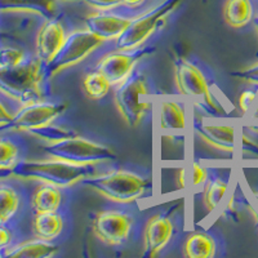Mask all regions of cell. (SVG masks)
<instances>
[{
	"instance_id": "obj_1",
	"label": "cell",
	"mask_w": 258,
	"mask_h": 258,
	"mask_svg": "<svg viewBox=\"0 0 258 258\" xmlns=\"http://www.w3.org/2000/svg\"><path fill=\"white\" fill-rule=\"evenodd\" d=\"M45 64L30 58L16 66H0V93L21 106L44 98Z\"/></svg>"
},
{
	"instance_id": "obj_2",
	"label": "cell",
	"mask_w": 258,
	"mask_h": 258,
	"mask_svg": "<svg viewBox=\"0 0 258 258\" xmlns=\"http://www.w3.org/2000/svg\"><path fill=\"white\" fill-rule=\"evenodd\" d=\"M96 174V165L74 164L59 159L20 160L13 168V177L30 179L68 188L75 186L87 177Z\"/></svg>"
},
{
	"instance_id": "obj_3",
	"label": "cell",
	"mask_w": 258,
	"mask_h": 258,
	"mask_svg": "<svg viewBox=\"0 0 258 258\" xmlns=\"http://www.w3.org/2000/svg\"><path fill=\"white\" fill-rule=\"evenodd\" d=\"M173 69L176 88L181 96L191 101L203 114L213 117L226 115L223 106L213 94L208 78L199 66L185 57H177L173 62Z\"/></svg>"
},
{
	"instance_id": "obj_4",
	"label": "cell",
	"mask_w": 258,
	"mask_h": 258,
	"mask_svg": "<svg viewBox=\"0 0 258 258\" xmlns=\"http://www.w3.org/2000/svg\"><path fill=\"white\" fill-rule=\"evenodd\" d=\"M40 149L49 158L59 159L74 164L98 165L116 159V154L109 146L94 142L74 132L53 141L43 142Z\"/></svg>"
},
{
	"instance_id": "obj_5",
	"label": "cell",
	"mask_w": 258,
	"mask_h": 258,
	"mask_svg": "<svg viewBox=\"0 0 258 258\" xmlns=\"http://www.w3.org/2000/svg\"><path fill=\"white\" fill-rule=\"evenodd\" d=\"M80 185L100 194L105 199L128 204L144 197L150 187V181L135 172L119 169L87 177L80 182Z\"/></svg>"
},
{
	"instance_id": "obj_6",
	"label": "cell",
	"mask_w": 258,
	"mask_h": 258,
	"mask_svg": "<svg viewBox=\"0 0 258 258\" xmlns=\"http://www.w3.org/2000/svg\"><path fill=\"white\" fill-rule=\"evenodd\" d=\"M115 106L129 126L136 128L151 109L147 79L142 71L136 69L121 84L116 85L114 94Z\"/></svg>"
},
{
	"instance_id": "obj_7",
	"label": "cell",
	"mask_w": 258,
	"mask_h": 258,
	"mask_svg": "<svg viewBox=\"0 0 258 258\" xmlns=\"http://www.w3.org/2000/svg\"><path fill=\"white\" fill-rule=\"evenodd\" d=\"M182 0H163L158 6L132 18L126 29L115 40L116 49H135L145 45L150 36L164 26L165 21L178 8Z\"/></svg>"
},
{
	"instance_id": "obj_8",
	"label": "cell",
	"mask_w": 258,
	"mask_h": 258,
	"mask_svg": "<svg viewBox=\"0 0 258 258\" xmlns=\"http://www.w3.org/2000/svg\"><path fill=\"white\" fill-rule=\"evenodd\" d=\"M105 41L94 36L87 29H78L66 35L61 49L50 63L45 66L47 79L54 78L63 70L73 68L96 52Z\"/></svg>"
},
{
	"instance_id": "obj_9",
	"label": "cell",
	"mask_w": 258,
	"mask_h": 258,
	"mask_svg": "<svg viewBox=\"0 0 258 258\" xmlns=\"http://www.w3.org/2000/svg\"><path fill=\"white\" fill-rule=\"evenodd\" d=\"M66 110H68L66 102L39 101V102L27 103L21 106V109L13 116L12 123L6 129L25 133L38 131L54 123L57 117L61 116Z\"/></svg>"
},
{
	"instance_id": "obj_10",
	"label": "cell",
	"mask_w": 258,
	"mask_h": 258,
	"mask_svg": "<svg viewBox=\"0 0 258 258\" xmlns=\"http://www.w3.org/2000/svg\"><path fill=\"white\" fill-rule=\"evenodd\" d=\"M153 45H142L135 49H116L98 61L97 70L102 73L111 85H119L136 70L138 62L154 53Z\"/></svg>"
},
{
	"instance_id": "obj_11",
	"label": "cell",
	"mask_w": 258,
	"mask_h": 258,
	"mask_svg": "<svg viewBox=\"0 0 258 258\" xmlns=\"http://www.w3.org/2000/svg\"><path fill=\"white\" fill-rule=\"evenodd\" d=\"M132 218L128 214L116 211H102L93 218V234L107 245H121L128 239L132 230Z\"/></svg>"
},
{
	"instance_id": "obj_12",
	"label": "cell",
	"mask_w": 258,
	"mask_h": 258,
	"mask_svg": "<svg viewBox=\"0 0 258 258\" xmlns=\"http://www.w3.org/2000/svg\"><path fill=\"white\" fill-rule=\"evenodd\" d=\"M194 132L208 146L226 154H234L236 149V129L232 124L214 123L204 119L194 121Z\"/></svg>"
},
{
	"instance_id": "obj_13",
	"label": "cell",
	"mask_w": 258,
	"mask_h": 258,
	"mask_svg": "<svg viewBox=\"0 0 258 258\" xmlns=\"http://www.w3.org/2000/svg\"><path fill=\"white\" fill-rule=\"evenodd\" d=\"M66 39L63 25L58 18L45 20L35 38V56L47 66L57 56Z\"/></svg>"
},
{
	"instance_id": "obj_14",
	"label": "cell",
	"mask_w": 258,
	"mask_h": 258,
	"mask_svg": "<svg viewBox=\"0 0 258 258\" xmlns=\"http://www.w3.org/2000/svg\"><path fill=\"white\" fill-rule=\"evenodd\" d=\"M132 18L109 11H97L84 18L85 29L102 41H115L124 32Z\"/></svg>"
},
{
	"instance_id": "obj_15",
	"label": "cell",
	"mask_w": 258,
	"mask_h": 258,
	"mask_svg": "<svg viewBox=\"0 0 258 258\" xmlns=\"http://www.w3.org/2000/svg\"><path fill=\"white\" fill-rule=\"evenodd\" d=\"M173 223L165 214H155L150 218L144 235L145 257H156L168 245L173 236Z\"/></svg>"
},
{
	"instance_id": "obj_16",
	"label": "cell",
	"mask_w": 258,
	"mask_h": 258,
	"mask_svg": "<svg viewBox=\"0 0 258 258\" xmlns=\"http://www.w3.org/2000/svg\"><path fill=\"white\" fill-rule=\"evenodd\" d=\"M57 0H0V20L8 16L54 17Z\"/></svg>"
},
{
	"instance_id": "obj_17",
	"label": "cell",
	"mask_w": 258,
	"mask_h": 258,
	"mask_svg": "<svg viewBox=\"0 0 258 258\" xmlns=\"http://www.w3.org/2000/svg\"><path fill=\"white\" fill-rule=\"evenodd\" d=\"M160 128L164 133L183 132L186 129V112L181 101L165 97L160 101Z\"/></svg>"
},
{
	"instance_id": "obj_18",
	"label": "cell",
	"mask_w": 258,
	"mask_h": 258,
	"mask_svg": "<svg viewBox=\"0 0 258 258\" xmlns=\"http://www.w3.org/2000/svg\"><path fill=\"white\" fill-rule=\"evenodd\" d=\"M57 252H58V246L56 244L35 238L8 246L6 250L0 253V255L16 258H47L52 257Z\"/></svg>"
},
{
	"instance_id": "obj_19",
	"label": "cell",
	"mask_w": 258,
	"mask_h": 258,
	"mask_svg": "<svg viewBox=\"0 0 258 258\" xmlns=\"http://www.w3.org/2000/svg\"><path fill=\"white\" fill-rule=\"evenodd\" d=\"M62 199L61 187L40 182L31 195V208L35 213L58 212Z\"/></svg>"
},
{
	"instance_id": "obj_20",
	"label": "cell",
	"mask_w": 258,
	"mask_h": 258,
	"mask_svg": "<svg viewBox=\"0 0 258 258\" xmlns=\"http://www.w3.org/2000/svg\"><path fill=\"white\" fill-rule=\"evenodd\" d=\"M63 218L57 212L35 213L32 218V232L36 238L53 241L61 235L63 230Z\"/></svg>"
},
{
	"instance_id": "obj_21",
	"label": "cell",
	"mask_w": 258,
	"mask_h": 258,
	"mask_svg": "<svg viewBox=\"0 0 258 258\" xmlns=\"http://www.w3.org/2000/svg\"><path fill=\"white\" fill-rule=\"evenodd\" d=\"M222 13L226 24L234 29L246 26L254 16L250 0H226Z\"/></svg>"
},
{
	"instance_id": "obj_22",
	"label": "cell",
	"mask_w": 258,
	"mask_h": 258,
	"mask_svg": "<svg viewBox=\"0 0 258 258\" xmlns=\"http://www.w3.org/2000/svg\"><path fill=\"white\" fill-rule=\"evenodd\" d=\"M216 253V240L206 232H194L188 235L183 245V255L187 258H213Z\"/></svg>"
},
{
	"instance_id": "obj_23",
	"label": "cell",
	"mask_w": 258,
	"mask_h": 258,
	"mask_svg": "<svg viewBox=\"0 0 258 258\" xmlns=\"http://www.w3.org/2000/svg\"><path fill=\"white\" fill-rule=\"evenodd\" d=\"M20 195L12 186L0 183V226L12 220L20 208Z\"/></svg>"
},
{
	"instance_id": "obj_24",
	"label": "cell",
	"mask_w": 258,
	"mask_h": 258,
	"mask_svg": "<svg viewBox=\"0 0 258 258\" xmlns=\"http://www.w3.org/2000/svg\"><path fill=\"white\" fill-rule=\"evenodd\" d=\"M110 88H111V83L97 69L83 78V91L85 96L91 100H101L109 93Z\"/></svg>"
},
{
	"instance_id": "obj_25",
	"label": "cell",
	"mask_w": 258,
	"mask_h": 258,
	"mask_svg": "<svg viewBox=\"0 0 258 258\" xmlns=\"http://www.w3.org/2000/svg\"><path fill=\"white\" fill-rule=\"evenodd\" d=\"M227 188H229V182L220 177H216L207 182L204 192H203V202L208 212H214L222 204Z\"/></svg>"
},
{
	"instance_id": "obj_26",
	"label": "cell",
	"mask_w": 258,
	"mask_h": 258,
	"mask_svg": "<svg viewBox=\"0 0 258 258\" xmlns=\"http://www.w3.org/2000/svg\"><path fill=\"white\" fill-rule=\"evenodd\" d=\"M20 161V149L17 145L6 137H0V168L13 169Z\"/></svg>"
},
{
	"instance_id": "obj_27",
	"label": "cell",
	"mask_w": 258,
	"mask_h": 258,
	"mask_svg": "<svg viewBox=\"0 0 258 258\" xmlns=\"http://www.w3.org/2000/svg\"><path fill=\"white\" fill-rule=\"evenodd\" d=\"M26 59L24 50L12 47L0 48V66H16Z\"/></svg>"
},
{
	"instance_id": "obj_28",
	"label": "cell",
	"mask_w": 258,
	"mask_h": 258,
	"mask_svg": "<svg viewBox=\"0 0 258 258\" xmlns=\"http://www.w3.org/2000/svg\"><path fill=\"white\" fill-rule=\"evenodd\" d=\"M231 75L240 82L245 83V84L258 87V61L249 64V66L234 71Z\"/></svg>"
},
{
	"instance_id": "obj_29",
	"label": "cell",
	"mask_w": 258,
	"mask_h": 258,
	"mask_svg": "<svg viewBox=\"0 0 258 258\" xmlns=\"http://www.w3.org/2000/svg\"><path fill=\"white\" fill-rule=\"evenodd\" d=\"M258 98V87L255 89H245L239 96V109L244 115L249 114Z\"/></svg>"
},
{
	"instance_id": "obj_30",
	"label": "cell",
	"mask_w": 258,
	"mask_h": 258,
	"mask_svg": "<svg viewBox=\"0 0 258 258\" xmlns=\"http://www.w3.org/2000/svg\"><path fill=\"white\" fill-rule=\"evenodd\" d=\"M57 2H83L96 11H112L123 4L121 0H57Z\"/></svg>"
},
{
	"instance_id": "obj_31",
	"label": "cell",
	"mask_w": 258,
	"mask_h": 258,
	"mask_svg": "<svg viewBox=\"0 0 258 258\" xmlns=\"http://www.w3.org/2000/svg\"><path fill=\"white\" fill-rule=\"evenodd\" d=\"M208 181V169L206 167H203L200 163L195 161L192 164V186L194 187H202V186H206Z\"/></svg>"
},
{
	"instance_id": "obj_32",
	"label": "cell",
	"mask_w": 258,
	"mask_h": 258,
	"mask_svg": "<svg viewBox=\"0 0 258 258\" xmlns=\"http://www.w3.org/2000/svg\"><path fill=\"white\" fill-rule=\"evenodd\" d=\"M240 147L243 155L258 158V142L255 141L254 138L250 137L248 133H241Z\"/></svg>"
},
{
	"instance_id": "obj_33",
	"label": "cell",
	"mask_w": 258,
	"mask_h": 258,
	"mask_svg": "<svg viewBox=\"0 0 258 258\" xmlns=\"http://www.w3.org/2000/svg\"><path fill=\"white\" fill-rule=\"evenodd\" d=\"M12 231L4 225L0 226V253L3 252V250H6L8 246L12 245Z\"/></svg>"
},
{
	"instance_id": "obj_34",
	"label": "cell",
	"mask_w": 258,
	"mask_h": 258,
	"mask_svg": "<svg viewBox=\"0 0 258 258\" xmlns=\"http://www.w3.org/2000/svg\"><path fill=\"white\" fill-rule=\"evenodd\" d=\"M15 114L9 111L3 103L0 102V129H6L9 124L12 123Z\"/></svg>"
},
{
	"instance_id": "obj_35",
	"label": "cell",
	"mask_w": 258,
	"mask_h": 258,
	"mask_svg": "<svg viewBox=\"0 0 258 258\" xmlns=\"http://www.w3.org/2000/svg\"><path fill=\"white\" fill-rule=\"evenodd\" d=\"M177 186L179 188L186 187V169L185 168H181L177 173Z\"/></svg>"
},
{
	"instance_id": "obj_36",
	"label": "cell",
	"mask_w": 258,
	"mask_h": 258,
	"mask_svg": "<svg viewBox=\"0 0 258 258\" xmlns=\"http://www.w3.org/2000/svg\"><path fill=\"white\" fill-rule=\"evenodd\" d=\"M249 114H250L249 115L250 120L255 121V123H258V98H257V101H255L254 106H253V109L250 110Z\"/></svg>"
},
{
	"instance_id": "obj_37",
	"label": "cell",
	"mask_w": 258,
	"mask_h": 258,
	"mask_svg": "<svg viewBox=\"0 0 258 258\" xmlns=\"http://www.w3.org/2000/svg\"><path fill=\"white\" fill-rule=\"evenodd\" d=\"M13 177V169H3L0 168V181H4L7 178Z\"/></svg>"
},
{
	"instance_id": "obj_38",
	"label": "cell",
	"mask_w": 258,
	"mask_h": 258,
	"mask_svg": "<svg viewBox=\"0 0 258 258\" xmlns=\"http://www.w3.org/2000/svg\"><path fill=\"white\" fill-rule=\"evenodd\" d=\"M123 2L124 6H128V7H138L141 6L144 3L145 0H121Z\"/></svg>"
},
{
	"instance_id": "obj_39",
	"label": "cell",
	"mask_w": 258,
	"mask_h": 258,
	"mask_svg": "<svg viewBox=\"0 0 258 258\" xmlns=\"http://www.w3.org/2000/svg\"><path fill=\"white\" fill-rule=\"evenodd\" d=\"M252 22H253V27H254L255 34H257V39H258V8H257V12H255V15L253 16Z\"/></svg>"
},
{
	"instance_id": "obj_40",
	"label": "cell",
	"mask_w": 258,
	"mask_h": 258,
	"mask_svg": "<svg viewBox=\"0 0 258 258\" xmlns=\"http://www.w3.org/2000/svg\"><path fill=\"white\" fill-rule=\"evenodd\" d=\"M248 129H249L252 133L258 135V124H250V125H248Z\"/></svg>"
},
{
	"instance_id": "obj_41",
	"label": "cell",
	"mask_w": 258,
	"mask_h": 258,
	"mask_svg": "<svg viewBox=\"0 0 258 258\" xmlns=\"http://www.w3.org/2000/svg\"><path fill=\"white\" fill-rule=\"evenodd\" d=\"M254 200L257 202V204H258V192H254Z\"/></svg>"
},
{
	"instance_id": "obj_42",
	"label": "cell",
	"mask_w": 258,
	"mask_h": 258,
	"mask_svg": "<svg viewBox=\"0 0 258 258\" xmlns=\"http://www.w3.org/2000/svg\"><path fill=\"white\" fill-rule=\"evenodd\" d=\"M257 226H258V221H257Z\"/></svg>"
}]
</instances>
